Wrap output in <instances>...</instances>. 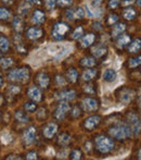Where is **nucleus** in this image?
Here are the masks:
<instances>
[{
	"label": "nucleus",
	"mask_w": 141,
	"mask_h": 160,
	"mask_svg": "<svg viewBox=\"0 0 141 160\" xmlns=\"http://www.w3.org/2000/svg\"><path fill=\"white\" fill-rule=\"evenodd\" d=\"M73 47L65 44H52L48 47V51L50 55L53 56V58L57 60H61L65 58L68 53H71Z\"/></svg>",
	"instance_id": "1"
},
{
	"label": "nucleus",
	"mask_w": 141,
	"mask_h": 160,
	"mask_svg": "<svg viewBox=\"0 0 141 160\" xmlns=\"http://www.w3.org/2000/svg\"><path fill=\"white\" fill-rule=\"evenodd\" d=\"M110 134L117 139H125L131 136V128L124 123H117L110 130Z\"/></svg>",
	"instance_id": "2"
},
{
	"label": "nucleus",
	"mask_w": 141,
	"mask_h": 160,
	"mask_svg": "<svg viewBox=\"0 0 141 160\" xmlns=\"http://www.w3.org/2000/svg\"><path fill=\"white\" fill-rule=\"evenodd\" d=\"M9 78L12 81H16V82H25L28 80L30 73L25 68H20V69H15L10 71L8 74Z\"/></svg>",
	"instance_id": "3"
},
{
	"label": "nucleus",
	"mask_w": 141,
	"mask_h": 160,
	"mask_svg": "<svg viewBox=\"0 0 141 160\" xmlns=\"http://www.w3.org/2000/svg\"><path fill=\"white\" fill-rule=\"evenodd\" d=\"M96 144H97V148L100 150L101 152H109L110 150L113 149L114 147V143L106 136H99L96 138Z\"/></svg>",
	"instance_id": "4"
},
{
	"label": "nucleus",
	"mask_w": 141,
	"mask_h": 160,
	"mask_svg": "<svg viewBox=\"0 0 141 160\" xmlns=\"http://www.w3.org/2000/svg\"><path fill=\"white\" fill-rule=\"evenodd\" d=\"M70 31V26L65 23H57L53 26L52 36L55 39H61L65 36V34Z\"/></svg>",
	"instance_id": "5"
},
{
	"label": "nucleus",
	"mask_w": 141,
	"mask_h": 160,
	"mask_svg": "<svg viewBox=\"0 0 141 160\" xmlns=\"http://www.w3.org/2000/svg\"><path fill=\"white\" fill-rule=\"evenodd\" d=\"M128 118H129V121H130L131 130L134 131L135 134H138L141 131V119L139 117L136 116V114H129Z\"/></svg>",
	"instance_id": "6"
},
{
	"label": "nucleus",
	"mask_w": 141,
	"mask_h": 160,
	"mask_svg": "<svg viewBox=\"0 0 141 160\" xmlns=\"http://www.w3.org/2000/svg\"><path fill=\"white\" fill-rule=\"evenodd\" d=\"M68 109H70V106H68V102H61L60 103V106L57 108V110H55L54 112V117L57 119H59V120H62V119L65 117L66 112L68 111Z\"/></svg>",
	"instance_id": "7"
},
{
	"label": "nucleus",
	"mask_w": 141,
	"mask_h": 160,
	"mask_svg": "<svg viewBox=\"0 0 141 160\" xmlns=\"http://www.w3.org/2000/svg\"><path fill=\"white\" fill-rule=\"evenodd\" d=\"M82 107L87 111H93L98 109V101L93 98H85L82 100Z\"/></svg>",
	"instance_id": "8"
},
{
	"label": "nucleus",
	"mask_w": 141,
	"mask_h": 160,
	"mask_svg": "<svg viewBox=\"0 0 141 160\" xmlns=\"http://www.w3.org/2000/svg\"><path fill=\"white\" fill-rule=\"evenodd\" d=\"M99 123H100V118L98 116L89 117V118L86 119V121H85V128H86L87 130L91 131L97 127Z\"/></svg>",
	"instance_id": "9"
},
{
	"label": "nucleus",
	"mask_w": 141,
	"mask_h": 160,
	"mask_svg": "<svg viewBox=\"0 0 141 160\" xmlns=\"http://www.w3.org/2000/svg\"><path fill=\"white\" fill-rule=\"evenodd\" d=\"M35 135H36V128L33 127L28 128L27 130L25 131V133H24V142H25V144L31 145V144L34 142Z\"/></svg>",
	"instance_id": "10"
},
{
	"label": "nucleus",
	"mask_w": 141,
	"mask_h": 160,
	"mask_svg": "<svg viewBox=\"0 0 141 160\" xmlns=\"http://www.w3.org/2000/svg\"><path fill=\"white\" fill-rule=\"evenodd\" d=\"M57 131H58V125L55 124V123H49V124L44 128V135L47 138H51V137L57 133Z\"/></svg>",
	"instance_id": "11"
},
{
	"label": "nucleus",
	"mask_w": 141,
	"mask_h": 160,
	"mask_svg": "<svg viewBox=\"0 0 141 160\" xmlns=\"http://www.w3.org/2000/svg\"><path fill=\"white\" fill-rule=\"evenodd\" d=\"M28 96L34 101H37V102L41 100V93H40V91L36 86L30 87V89H28Z\"/></svg>",
	"instance_id": "12"
},
{
	"label": "nucleus",
	"mask_w": 141,
	"mask_h": 160,
	"mask_svg": "<svg viewBox=\"0 0 141 160\" xmlns=\"http://www.w3.org/2000/svg\"><path fill=\"white\" fill-rule=\"evenodd\" d=\"M134 98V93L129 89H124V91L120 93V99L122 102H125V103H128L129 101H131Z\"/></svg>",
	"instance_id": "13"
},
{
	"label": "nucleus",
	"mask_w": 141,
	"mask_h": 160,
	"mask_svg": "<svg viewBox=\"0 0 141 160\" xmlns=\"http://www.w3.org/2000/svg\"><path fill=\"white\" fill-rule=\"evenodd\" d=\"M75 96H76V93L74 91H66V92H62V93H60L57 97L59 99H61V100L68 101V100H72V99L75 98Z\"/></svg>",
	"instance_id": "14"
},
{
	"label": "nucleus",
	"mask_w": 141,
	"mask_h": 160,
	"mask_svg": "<svg viewBox=\"0 0 141 160\" xmlns=\"http://www.w3.org/2000/svg\"><path fill=\"white\" fill-rule=\"evenodd\" d=\"M116 72L113 69H106L103 73V80L106 82H113L116 80Z\"/></svg>",
	"instance_id": "15"
},
{
	"label": "nucleus",
	"mask_w": 141,
	"mask_h": 160,
	"mask_svg": "<svg viewBox=\"0 0 141 160\" xmlns=\"http://www.w3.org/2000/svg\"><path fill=\"white\" fill-rule=\"evenodd\" d=\"M41 35H42V31L39 30V28H31L30 30L27 31V37L31 38V39H37V38H39Z\"/></svg>",
	"instance_id": "16"
},
{
	"label": "nucleus",
	"mask_w": 141,
	"mask_h": 160,
	"mask_svg": "<svg viewBox=\"0 0 141 160\" xmlns=\"http://www.w3.org/2000/svg\"><path fill=\"white\" fill-rule=\"evenodd\" d=\"M86 13L89 18H100L101 17V10L99 8H90L89 6H86Z\"/></svg>",
	"instance_id": "17"
},
{
	"label": "nucleus",
	"mask_w": 141,
	"mask_h": 160,
	"mask_svg": "<svg viewBox=\"0 0 141 160\" xmlns=\"http://www.w3.org/2000/svg\"><path fill=\"white\" fill-rule=\"evenodd\" d=\"M95 39H96V36L93 35V34H87V35L82 38V45L84 47H89L93 42H95Z\"/></svg>",
	"instance_id": "18"
},
{
	"label": "nucleus",
	"mask_w": 141,
	"mask_h": 160,
	"mask_svg": "<svg viewBox=\"0 0 141 160\" xmlns=\"http://www.w3.org/2000/svg\"><path fill=\"white\" fill-rule=\"evenodd\" d=\"M106 52V48L104 46H102V45H99V46L95 47V48L92 49V53L96 58L102 57Z\"/></svg>",
	"instance_id": "19"
},
{
	"label": "nucleus",
	"mask_w": 141,
	"mask_h": 160,
	"mask_svg": "<svg viewBox=\"0 0 141 160\" xmlns=\"http://www.w3.org/2000/svg\"><path fill=\"white\" fill-rule=\"evenodd\" d=\"M45 21V14L39 10H36L33 15V22L36 24H40Z\"/></svg>",
	"instance_id": "20"
},
{
	"label": "nucleus",
	"mask_w": 141,
	"mask_h": 160,
	"mask_svg": "<svg viewBox=\"0 0 141 160\" xmlns=\"http://www.w3.org/2000/svg\"><path fill=\"white\" fill-rule=\"evenodd\" d=\"M125 28H126V26H125V24H117V25L114 26L113 31H112V36L113 37H117L118 35H120L123 32L125 31Z\"/></svg>",
	"instance_id": "21"
},
{
	"label": "nucleus",
	"mask_w": 141,
	"mask_h": 160,
	"mask_svg": "<svg viewBox=\"0 0 141 160\" xmlns=\"http://www.w3.org/2000/svg\"><path fill=\"white\" fill-rule=\"evenodd\" d=\"M96 75H97V71H96V70L88 69L84 72V74H82V78H84L85 81H90V80H92Z\"/></svg>",
	"instance_id": "22"
},
{
	"label": "nucleus",
	"mask_w": 141,
	"mask_h": 160,
	"mask_svg": "<svg viewBox=\"0 0 141 160\" xmlns=\"http://www.w3.org/2000/svg\"><path fill=\"white\" fill-rule=\"evenodd\" d=\"M141 48V39H135L129 46V52H137Z\"/></svg>",
	"instance_id": "23"
},
{
	"label": "nucleus",
	"mask_w": 141,
	"mask_h": 160,
	"mask_svg": "<svg viewBox=\"0 0 141 160\" xmlns=\"http://www.w3.org/2000/svg\"><path fill=\"white\" fill-rule=\"evenodd\" d=\"M38 82H39L40 86L41 87H47L49 85V78L47 74L41 73L38 75Z\"/></svg>",
	"instance_id": "24"
},
{
	"label": "nucleus",
	"mask_w": 141,
	"mask_h": 160,
	"mask_svg": "<svg viewBox=\"0 0 141 160\" xmlns=\"http://www.w3.org/2000/svg\"><path fill=\"white\" fill-rule=\"evenodd\" d=\"M13 28H14V30L16 32H21L23 30V21H22V19L20 17L14 18V20H13Z\"/></svg>",
	"instance_id": "25"
},
{
	"label": "nucleus",
	"mask_w": 141,
	"mask_h": 160,
	"mask_svg": "<svg viewBox=\"0 0 141 160\" xmlns=\"http://www.w3.org/2000/svg\"><path fill=\"white\" fill-rule=\"evenodd\" d=\"M9 45H10V42H9L8 38L1 36V37H0V50H1L2 52H6L9 49Z\"/></svg>",
	"instance_id": "26"
},
{
	"label": "nucleus",
	"mask_w": 141,
	"mask_h": 160,
	"mask_svg": "<svg viewBox=\"0 0 141 160\" xmlns=\"http://www.w3.org/2000/svg\"><path fill=\"white\" fill-rule=\"evenodd\" d=\"M0 141H1L4 145H8V144H10L11 142H12V136H11L10 133L4 132V133H2L1 136H0Z\"/></svg>",
	"instance_id": "27"
},
{
	"label": "nucleus",
	"mask_w": 141,
	"mask_h": 160,
	"mask_svg": "<svg viewBox=\"0 0 141 160\" xmlns=\"http://www.w3.org/2000/svg\"><path fill=\"white\" fill-rule=\"evenodd\" d=\"M68 80H70L71 82L75 83L76 81H77V78H78L77 71H76L75 69H70L68 71Z\"/></svg>",
	"instance_id": "28"
},
{
	"label": "nucleus",
	"mask_w": 141,
	"mask_h": 160,
	"mask_svg": "<svg viewBox=\"0 0 141 160\" xmlns=\"http://www.w3.org/2000/svg\"><path fill=\"white\" fill-rule=\"evenodd\" d=\"M128 42H130V37H129L128 35H123L122 37L118 39L117 46L118 47H124V46H126Z\"/></svg>",
	"instance_id": "29"
},
{
	"label": "nucleus",
	"mask_w": 141,
	"mask_h": 160,
	"mask_svg": "<svg viewBox=\"0 0 141 160\" xmlns=\"http://www.w3.org/2000/svg\"><path fill=\"white\" fill-rule=\"evenodd\" d=\"M135 17H136V12L133 9L129 8L124 11V18L126 20H133V19H135Z\"/></svg>",
	"instance_id": "30"
},
{
	"label": "nucleus",
	"mask_w": 141,
	"mask_h": 160,
	"mask_svg": "<svg viewBox=\"0 0 141 160\" xmlns=\"http://www.w3.org/2000/svg\"><path fill=\"white\" fill-rule=\"evenodd\" d=\"M15 118H16L17 121H20V122H27L28 121V117L22 111L15 112Z\"/></svg>",
	"instance_id": "31"
},
{
	"label": "nucleus",
	"mask_w": 141,
	"mask_h": 160,
	"mask_svg": "<svg viewBox=\"0 0 141 160\" xmlns=\"http://www.w3.org/2000/svg\"><path fill=\"white\" fill-rule=\"evenodd\" d=\"M71 142V136L68 134H62L60 135L59 137V144H61V145H68V143Z\"/></svg>",
	"instance_id": "32"
},
{
	"label": "nucleus",
	"mask_w": 141,
	"mask_h": 160,
	"mask_svg": "<svg viewBox=\"0 0 141 160\" xmlns=\"http://www.w3.org/2000/svg\"><path fill=\"white\" fill-rule=\"evenodd\" d=\"M82 64L84 65V67H93V65L96 64V61H95V59H92V58L87 57L82 60Z\"/></svg>",
	"instance_id": "33"
},
{
	"label": "nucleus",
	"mask_w": 141,
	"mask_h": 160,
	"mask_svg": "<svg viewBox=\"0 0 141 160\" xmlns=\"http://www.w3.org/2000/svg\"><path fill=\"white\" fill-rule=\"evenodd\" d=\"M13 61L12 59H10V58H3V59H0V64H1V67L3 68V69H7V68H9L10 65H12Z\"/></svg>",
	"instance_id": "34"
},
{
	"label": "nucleus",
	"mask_w": 141,
	"mask_h": 160,
	"mask_svg": "<svg viewBox=\"0 0 141 160\" xmlns=\"http://www.w3.org/2000/svg\"><path fill=\"white\" fill-rule=\"evenodd\" d=\"M85 17V11L82 8H77L74 10V19H82Z\"/></svg>",
	"instance_id": "35"
},
{
	"label": "nucleus",
	"mask_w": 141,
	"mask_h": 160,
	"mask_svg": "<svg viewBox=\"0 0 141 160\" xmlns=\"http://www.w3.org/2000/svg\"><path fill=\"white\" fill-rule=\"evenodd\" d=\"M139 64H141V56H139V57H137V58H134V59H130V61H129L130 68H136Z\"/></svg>",
	"instance_id": "36"
},
{
	"label": "nucleus",
	"mask_w": 141,
	"mask_h": 160,
	"mask_svg": "<svg viewBox=\"0 0 141 160\" xmlns=\"http://www.w3.org/2000/svg\"><path fill=\"white\" fill-rule=\"evenodd\" d=\"M10 15H11L10 12H9L7 9L0 8V20H7Z\"/></svg>",
	"instance_id": "37"
},
{
	"label": "nucleus",
	"mask_w": 141,
	"mask_h": 160,
	"mask_svg": "<svg viewBox=\"0 0 141 160\" xmlns=\"http://www.w3.org/2000/svg\"><path fill=\"white\" fill-rule=\"evenodd\" d=\"M82 33H84L82 28H77L75 30V32L73 33V38H74V39H77V38H79L80 36L82 35Z\"/></svg>",
	"instance_id": "38"
},
{
	"label": "nucleus",
	"mask_w": 141,
	"mask_h": 160,
	"mask_svg": "<svg viewBox=\"0 0 141 160\" xmlns=\"http://www.w3.org/2000/svg\"><path fill=\"white\" fill-rule=\"evenodd\" d=\"M71 158L74 159V160L80 159L82 158V154H80L79 150H73V152H71Z\"/></svg>",
	"instance_id": "39"
},
{
	"label": "nucleus",
	"mask_w": 141,
	"mask_h": 160,
	"mask_svg": "<svg viewBox=\"0 0 141 160\" xmlns=\"http://www.w3.org/2000/svg\"><path fill=\"white\" fill-rule=\"evenodd\" d=\"M24 108L26 109V111H34L36 109V105L35 103H32V102H26Z\"/></svg>",
	"instance_id": "40"
},
{
	"label": "nucleus",
	"mask_w": 141,
	"mask_h": 160,
	"mask_svg": "<svg viewBox=\"0 0 141 160\" xmlns=\"http://www.w3.org/2000/svg\"><path fill=\"white\" fill-rule=\"evenodd\" d=\"M45 2H46V7L48 9H52L54 8L55 3H57V0H45Z\"/></svg>",
	"instance_id": "41"
},
{
	"label": "nucleus",
	"mask_w": 141,
	"mask_h": 160,
	"mask_svg": "<svg viewBox=\"0 0 141 160\" xmlns=\"http://www.w3.org/2000/svg\"><path fill=\"white\" fill-rule=\"evenodd\" d=\"M28 10H30L28 6H26V3H23L21 6V8H20V13H21L22 15H24V14H26V13L28 12Z\"/></svg>",
	"instance_id": "42"
},
{
	"label": "nucleus",
	"mask_w": 141,
	"mask_h": 160,
	"mask_svg": "<svg viewBox=\"0 0 141 160\" xmlns=\"http://www.w3.org/2000/svg\"><path fill=\"white\" fill-rule=\"evenodd\" d=\"M72 2H73L72 0H58V3H59L61 7H68V6H71Z\"/></svg>",
	"instance_id": "43"
},
{
	"label": "nucleus",
	"mask_w": 141,
	"mask_h": 160,
	"mask_svg": "<svg viewBox=\"0 0 141 160\" xmlns=\"http://www.w3.org/2000/svg\"><path fill=\"white\" fill-rule=\"evenodd\" d=\"M118 4H120V0H111V1H110V3H109V6H110V8L115 9Z\"/></svg>",
	"instance_id": "44"
},
{
	"label": "nucleus",
	"mask_w": 141,
	"mask_h": 160,
	"mask_svg": "<svg viewBox=\"0 0 141 160\" xmlns=\"http://www.w3.org/2000/svg\"><path fill=\"white\" fill-rule=\"evenodd\" d=\"M117 19H118V17L116 14H114V15H110V19H109V23L110 24H112V23H115L116 21H117Z\"/></svg>",
	"instance_id": "45"
},
{
	"label": "nucleus",
	"mask_w": 141,
	"mask_h": 160,
	"mask_svg": "<svg viewBox=\"0 0 141 160\" xmlns=\"http://www.w3.org/2000/svg\"><path fill=\"white\" fill-rule=\"evenodd\" d=\"M26 159H30V160H32V159H37V154L36 152H30V154H27V156H26Z\"/></svg>",
	"instance_id": "46"
},
{
	"label": "nucleus",
	"mask_w": 141,
	"mask_h": 160,
	"mask_svg": "<svg viewBox=\"0 0 141 160\" xmlns=\"http://www.w3.org/2000/svg\"><path fill=\"white\" fill-rule=\"evenodd\" d=\"M92 87H93V85H87V86L85 87V91H86L87 93L93 94V92H95V91H93V88H92Z\"/></svg>",
	"instance_id": "47"
},
{
	"label": "nucleus",
	"mask_w": 141,
	"mask_h": 160,
	"mask_svg": "<svg viewBox=\"0 0 141 160\" xmlns=\"http://www.w3.org/2000/svg\"><path fill=\"white\" fill-rule=\"evenodd\" d=\"M57 82H58V84H60V85L65 84V81H64V78H62V76H59V75L57 76Z\"/></svg>",
	"instance_id": "48"
},
{
	"label": "nucleus",
	"mask_w": 141,
	"mask_h": 160,
	"mask_svg": "<svg viewBox=\"0 0 141 160\" xmlns=\"http://www.w3.org/2000/svg\"><path fill=\"white\" fill-rule=\"evenodd\" d=\"M101 1H102V0H93V2H92V8H95V9L99 8V6H100V3H101Z\"/></svg>",
	"instance_id": "49"
},
{
	"label": "nucleus",
	"mask_w": 141,
	"mask_h": 160,
	"mask_svg": "<svg viewBox=\"0 0 141 160\" xmlns=\"http://www.w3.org/2000/svg\"><path fill=\"white\" fill-rule=\"evenodd\" d=\"M79 112H80V110L78 109L77 107H76V108H74V109H73V113H72V116H73V117H75V118H76V117H78V116H79Z\"/></svg>",
	"instance_id": "50"
},
{
	"label": "nucleus",
	"mask_w": 141,
	"mask_h": 160,
	"mask_svg": "<svg viewBox=\"0 0 141 160\" xmlns=\"http://www.w3.org/2000/svg\"><path fill=\"white\" fill-rule=\"evenodd\" d=\"M10 92H12V94H17L20 92V88L16 86H11L10 87Z\"/></svg>",
	"instance_id": "51"
},
{
	"label": "nucleus",
	"mask_w": 141,
	"mask_h": 160,
	"mask_svg": "<svg viewBox=\"0 0 141 160\" xmlns=\"http://www.w3.org/2000/svg\"><path fill=\"white\" fill-rule=\"evenodd\" d=\"M30 4H39L40 1L39 0H26Z\"/></svg>",
	"instance_id": "52"
},
{
	"label": "nucleus",
	"mask_w": 141,
	"mask_h": 160,
	"mask_svg": "<svg viewBox=\"0 0 141 160\" xmlns=\"http://www.w3.org/2000/svg\"><path fill=\"white\" fill-rule=\"evenodd\" d=\"M85 149H86V152H89L90 150V143H86V145H85Z\"/></svg>",
	"instance_id": "53"
},
{
	"label": "nucleus",
	"mask_w": 141,
	"mask_h": 160,
	"mask_svg": "<svg viewBox=\"0 0 141 160\" xmlns=\"http://www.w3.org/2000/svg\"><path fill=\"white\" fill-rule=\"evenodd\" d=\"M2 1H3L4 3H11V2H12V0H2Z\"/></svg>",
	"instance_id": "54"
},
{
	"label": "nucleus",
	"mask_w": 141,
	"mask_h": 160,
	"mask_svg": "<svg viewBox=\"0 0 141 160\" xmlns=\"http://www.w3.org/2000/svg\"><path fill=\"white\" fill-rule=\"evenodd\" d=\"M138 158L141 159V148H140V150H139V154H138Z\"/></svg>",
	"instance_id": "55"
},
{
	"label": "nucleus",
	"mask_w": 141,
	"mask_h": 160,
	"mask_svg": "<svg viewBox=\"0 0 141 160\" xmlns=\"http://www.w3.org/2000/svg\"><path fill=\"white\" fill-rule=\"evenodd\" d=\"M2 85V78H1V75H0V86Z\"/></svg>",
	"instance_id": "56"
},
{
	"label": "nucleus",
	"mask_w": 141,
	"mask_h": 160,
	"mask_svg": "<svg viewBox=\"0 0 141 160\" xmlns=\"http://www.w3.org/2000/svg\"><path fill=\"white\" fill-rule=\"evenodd\" d=\"M137 3L139 4V6L141 7V0H138V1H137Z\"/></svg>",
	"instance_id": "57"
},
{
	"label": "nucleus",
	"mask_w": 141,
	"mask_h": 160,
	"mask_svg": "<svg viewBox=\"0 0 141 160\" xmlns=\"http://www.w3.org/2000/svg\"><path fill=\"white\" fill-rule=\"evenodd\" d=\"M140 103H141V99H140Z\"/></svg>",
	"instance_id": "58"
}]
</instances>
